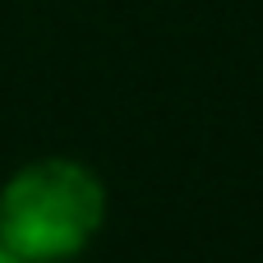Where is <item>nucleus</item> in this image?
<instances>
[{"label": "nucleus", "mask_w": 263, "mask_h": 263, "mask_svg": "<svg viewBox=\"0 0 263 263\" xmlns=\"http://www.w3.org/2000/svg\"><path fill=\"white\" fill-rule=\"evenodd\" d=\"M106 217L102 180L65 157L23 166L0 194V250L28 263H55L92 245Z\"/></svg>", "instance_id": "1"}, {"label": "nucleus", "mask_w": 263, "mask_h": 263, "mask_svg": "<svg viewBox=\"0 0 263 263\" xmlns=\"http://www.w3.org/2000/svg\"><path fill=\"white\" fill-rule=\"evenodd\" d=\"M0 263H28V259H18V254H9V250H0Z\"/></svg>", "instance_id": "2"}]
</instances>
